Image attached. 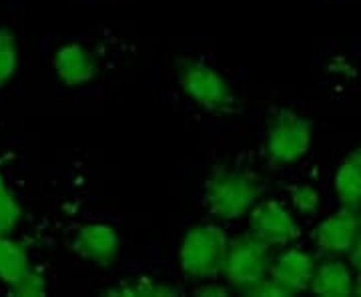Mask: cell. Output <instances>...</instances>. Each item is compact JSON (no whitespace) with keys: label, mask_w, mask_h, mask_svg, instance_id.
Returning <instances> with one entry per match:
<instances>
[{"label":"cell","mask_w":361,"mask_h":297,"mask_svg":"<svg viewBox=\"0 0 361 297\" xmlns=\"http://www.w3.org/2000/svg\"><path fill=\"white\" fill-rule=\"evenodd\" d=\"M269 247V243L259 239L255 233L241 235L229 241L223 263V275L229 279L233 287L247 293L271 273L273 259Z\"/></svg>","instance_id":"obj_3"},{"label":"cell","mask_w":361,"mask_h":297,"mask_svg":"<svg viewBox=\"0 0 361 297\" xmlns=\"http://www.w3.org/2000/svg\"><path fill=\"white\" fill-rule=\"evenodd\" d=\"M0 189H4V185H2V177H0Z\"/></svg>","instance_id":"obj_23"},{"label":"cell","mask_w":361,"mask_h":297,"mask_svg":"<svg viewBox=\"0 0 361 297\" xmlns=\"http://www.w3.org/2000/svg\"><path fill=\"white\" fill-rule=\"evenodd\" d=\"M351 253V263L361 272V223H360V233H357V239H355V246L349 251Z\"/></svg>","instance_id":"obj_20"},{"label":"cell","mask_w":361,"mask_h":297,"mask_svg":"<svg viewBox=\"0 0 361 297\" xmlns=\"http://www.w3.org/2000/svg\"><path fill=\"white\" fill-rule=\"evenodd\" d=\"M263 185L257 175L243 169H217L207 181L205 199L213 215L239 219L257 205Z\"/></svg>","instance_id":"obj_1"},{"label":"cell","mask_w":361,"mask_h":297,"mask_svg":"<svg viewBox=\"0 0 361 297\" xmlns=\"http://www.w3.org/2000/svg\"><path fill=\"white\" fill-rule=\"evenodd\" d=\"M20 217V207L6 189H0V235L8 233Z\"/></svg>","instance_id":"obj_17"},{"label":"cell","mask_w":361,"mask_h":297,"mask_svg":"<svg viewBox=\"0 0 361 297\" xmlns=\"http://www.w3.org/2000/svg\"><path fill=\"white\" fill-rule=\"evenodd\" d=\"M28 269V257L26 251L18 243L0 235V279L6 284H18Z\"/></svg>","instance_id":"obj_13"},{"label":"cell","mask_w":361,"mask_h":297,"mask_svg":"<svg viewBox=\"0 0 361 297\" xmlns=\"http://www.w3.org/2000/svg\"><path fill=\"white\" fill-rule=\"evenodd\" d=\"M249 296H293L283 284H279L275 277H265L261 284H257L253 289L247 291Z\"/></svg>","instance_id":"obj_19"},{"label":"cell","mask_w":361,"mask_h":297,"mask_svg":"<svg viewBox=\"0 0 361 297\" xmlns=\"http://www.w3.org/2000/svg\"><path fill=\"white\" fill-rule=\"evenodd\" d=\"M199 296H227V289L221 285H205L203 289H199Z\"/></svg>","instance_id":"obj_21"},{"label":"cell","mask_w":361,"mask_h":297,"mask_svg":"<svg viewBox=\"0 0 361 297\" xmlns=\"http://www.w3.org/2000/svg\"><path fill=\"white\" fill-rule=\"evenodd\" d=\"M111 293L113 296H175L177 289H173L169 285L153 284V281H137L130 285H121Z\"/></svg>","instance_id":"obj_15"},{"label":"cell","mask_w":361,"mask_h":297,"mask_svg":"<svg viewBox=\"0 0 361 297\" xmlns=\"http://www.w3.org/2000/svg\"><path fill=\"white\" fill-rule=\"evenodd\" d=\"M16 71V42L11 30H0V85H4Z\"/></svg>","instance_id":"obj_14"},{"label":"cell","mask_w":361,"mask_h":297,"mask_svg":"<svg viewBox=\"0 0 361 297\" xmlns=\"http://www.w3.org/2000/svg\"><path fill=\"white\" fill-rule=\"evenodd\" d=\"M56 73L59 77L65 80L66 85H82L97 73V65L80 44H68L65 49H61L56 54Z\"/></svg>","instance_id":"obj_11"},{"label":"cell","mask_w":361,"mask_h":297,"mask_svg":"<svg viewBox=\"0 0 361 297\" xmlns=\"http://www.w3.org/2000/svg\"><path fill=\"white\" fill-rule=\"evenodd\" d=\"M336 191L343 207L361 209V149L341 163L336 175Z\"/></svg>","instance_id":"obj_12"},{"label":"cell","mask_w":361,"mask_h":297,"mask_svg":"<svg viewBox=\"0 0 361 297\" xmlns=\"http://www.w3.org/2000/svg\"><path fill=\"white\" fill-rule=\"evenodd\" d=\"M353 293H355V296H361V277H360V279H357V281H355V287H353Z\"/></svg>","instance_id":"obj_22"},{"label":"cell","mask_w":361,"mask_h":297,"mask_svg":"<svg viewBox=\"0 0 361 297\" xmlns=\"http://www.w3.org/2000/svg\"><path fill=\"white\" fill-rule=\"evenodd\" d=\"M251 233L269 246H287L299 237V225L279 201H263L251 209Z\"/></svg>","instance_id":"obj_6"},{"label":"cell","mask_w":361,"mask_h":297,"mask_svg":"<svg viewBox=\"0 0 361 297\" xmlns=\"http://www.w3.org/2000/svg\"><path fill=\"white\" fill-rule=\"evenodd\" d=\"M75 251L99 265H109L118 253V237L109 225H87L78 231Z\"/></svg>","instance_id":"obj_9"},{"label":"cell","mask_w":361,"mask_h":297,"mask_svg":"<svg viewBox=\"0 0 361 297\" xmlns=\"http://www.w3.org/2000/svg\"><path fill=\"white\" fill-rule=\"evenodd\" d=\"M229 239L217 225H197L189 229L180 246V267L189 277L205 279L223 273Z\"/></svg>","instance_id":"obj_2"},{"label":"cell","mask_w":361,"mask_h":297,"mask_svg":"<svg viewBox=\"0 0 361 297\" xmlns=\"http://www.w3.org/2000/svg\"><path fill=\"white\" fill-rule=\"evenodd\" d=\"M353 275L349 267L341 261H323L319 267H315L310 289L317 296L343 297L353 293Z\"/></svg>","instance_id":"obj_10"},{"label":"cell","mask_w":361,"mask_h":297,"mask_svg":"<svg viewBox=\"0 0 361 297\" xmlns=\"http://www.w3.org/2000/svg\"><path fill=\"white\" fill-rule=\"evenodd\" d=\"M13 291L16 296H42L44 293V281L40 275L28 272L18 284L13 285Z\"/></svg>","instance_id":"obj_18"},{"label":"cell","mask_w":361,"mask_h":297,"mask_svg":"<svg viewBox=\"0 0 361 297\" xmlns=\"http://www.w3.org/2000/svg\"><path fill=\"white\" fill-rule=\"evenodd\" d=\"M311 125L293 111H279L267 131V157L275 165L295 163L310 151Z\"/></svg>","instance_id":"obj_4"},{"label":"cell","mask_w":361,"mask_h":297,"mask_svg":"<svg viewBox=\"0 0 361 297\" xmlns=\"http://www.w3.org/2000/svg\"><path fill=\"white\" fill-rule=\"evenodd\" d=\"M180 85L195 103L209 111L225 113L233 109L235 97L231 87L215 68L201 61H183L179 66Z\"/></svg>","instance_id":"obj_5"},{"label":"cell","mask_w":361,"mask_h":297,"mask_svg":"<svg viewBox=\"0 0 361 297\" xmlns=\"http://www.w3.org/2000/svg\"><path fill=\"white\" fill-rule=\"evenodd\" d=\"M360 223L357 209L343 207L336 215L319 223V227L313 233V239L325 253H349L355 246Z\"/></svg>","instance_id":"obj_7"},{"label":"cell","mask_w":361,"mask_h":297,"mask_svg":"<svg viewBox=\"0 0 361 297\" xmlns=\"http://www.w3.org/2000/svg\"><path fill=\"white\" fill-rule=\"evenodd\" d=\"M315 273V261L301 249H287L271 265V277L283 284L291 293L307 289Z\"/></svg>","instance_id":"obj_8"},{"label":"cell","mask_w":361,"mask_h":297,"mask_svg":"<svg viewBox=\"0 0 361 297\" xmlns=\"http://www.w3.org/2000/svg\"><path fill=\"white\" fill-rule=\"evenodd\" d=\"M291 199H293V205L299 213L303 215H313L319 203H322V197L317 193V189H313L310 185H299L291 189Z\"/></svg>","instance_id":"obj_16"}]
</instances>
